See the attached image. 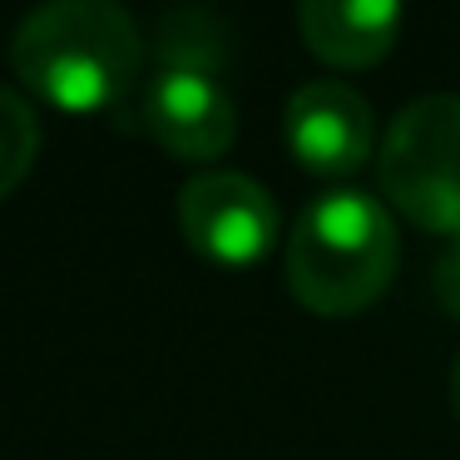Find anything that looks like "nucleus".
<instances>
[{"label":"nucleus","instance_id":"nucleus-3","mask_svg":"<svg viewBox=\"0 0 460 460\" xmlns=\"http://www.w3.org/2000/svg\"><path fill=\"white\" fill-rule=\"evenodd\" d=\"M381 199L416 228L460 238V94L411 100L376 149Z\"/></svg>","mask_w":460,"mask_h":460},{"label":"nucleus","instance_id":"nucleus-2","mask_svg":"<svg viewBox=\"0 0 460 460\" xmlns=\"http://www.w3.org/2000/svg\"><path fill=\"white\" fill-rule=\"evenodd\" d=\"M401 238L386 203L332 189L297 213L288 238V292L317 317H357L391 288Z\"/></svg>","mask_w":460,"mask_h":460},{"label":"nucleus","instance_id":"nucleus-11","mask_svg":"<svg viewBox=\"0 0 460 460\" xmlns=\"http://www.w3.org/2000/svg\"><path fill=\"white\" fill-rule=\"evenodd\" d=\"M450 406H456V416H460V357H456V367H450Z\"/></svg>","mask_w":460,"mask_h":460},{"label":"nucleus","instance_id":"nucleus-4","mask_svg":"<svg viewBox=\"0 0 460 460\" xmlns=\"http://www.w3.org/2000/svg\"><path fill=\"white\" fill-rule=\"evenodd\" d=\"M119 124L189 164L223 159L238 139V110L228 90L213 75L189 70H154L119 110Z\"/></svg>","mask_w":460,"mask_h":460},{"label":"nucleus","instance_id":"nucleus-1","mask_svg":"<svg viewBox=\"0 0 460 460\" xmlns=\"http://www.w3.org/2000/svg\"><path fill=\"white\" fill-rule=\"evenodd\" d=\"M144 35L114 0L35 5L11 40V65L31 94L70 114L124 110L144 84Z\"/></svg>","mask_w":460,"mask_h":460},{"label":"nucleus","instance_id":"nucleus-9","mask_svg":"<svg viewBox=\"0 0 460 460\" xmlns=\"http://www.w3.org/2000/svg\"><path fill=\"white\" fill-rule=\"evenodd\" d=\"M35 154H40V119L31 100L0 84V199H11L25 183V173L35 169Z\"/></svg>","mask_w":460,"mask_h":460},{"label":"nucleus","instance_id":"nucleus-5","mask_svg":"<svg viewBox=\"0 0 460 460\" xmlns=\"http://www.w3.org/2000/svg\"><path fill=\"white\" fill-rule=\"evenodd\" d=\"M179 228L199 258L223 262V268H248L272 252L282 213L272 193L248 173L208 169L179 189Z\"/></svg>","mask_w":460,"mask_h":460},{"label":"nucleus","instance_id":"nucleus-8","mask_svg":"<svg viewBox=\"0 0 460 460\" xmlns=\"http://www.w3.org/2000/svg\"><path fill=\"white\" fill-rule=\"evenodd\" d=\"M233 45H238V35H233L223 11H213V5H173L154 25L149 50L159 60V70H189L218 80V70L233 60Z\"/></svg>","mask_w":460,"mask_h":460},{"label":"nucleus","instance_id":"nucleus-10","mask_svg":"<svg viewBox=\"0 0 460 460\" xmlns=\"http://www.w3.org/2000/svg\"><path fill=\"white\" fill-rule=\"evenodd\" d=\"M430 288L436 302L460 322V238H446V248L436 252V268H430Z\"/></svg>","mask_w":460,"mask_h":460},{"label":"nucleus","instance_id":"nucleus-7","mask_svg":"<svg viewBox=\"0 0 460 460\" xmlns=\"http://www.w3.org/2000/svg\"><path fill=\"white\" fill-rule=\"evenodd\" d=\"M401 5L391 0H307L297 5V31L317 60L337 70H367L386 60L401 35Z\"/></svg>","mask_w":460,"mask_h":460},{"label":"nucleus","instance_id":"nucleus-6","mask_svg":"<svg viewBox=\"0 0 460 460\" xmlns=\"http://www.w3.org/2000/svg\"><path fill=\"white\" fill-rule=\"evenodd\" d=\"M282 129L297 164L322 179L361 173L371 164V149H381L371 104L341 80H307L302 90H292Z\"/></svg>","mask_w":460,"mask_h":460}]
</instances>
